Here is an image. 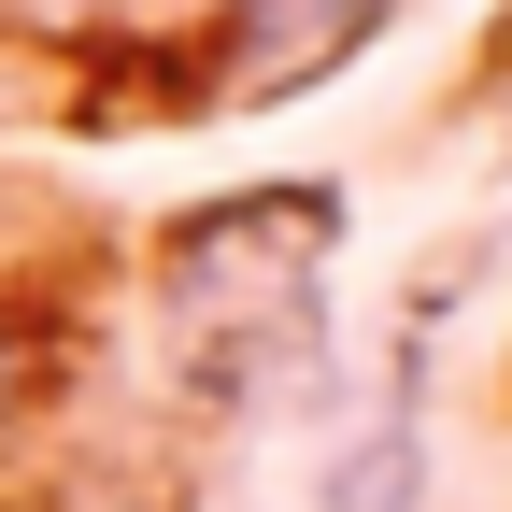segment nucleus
<instances>
[{"label": "nucleus", "mask_w": 512, "mask_h": 512, "mask_svg": "<svg viewBox=\"0 0 512 512\" xmlns=\"http://www.w3.org/2000/svg\"><path fill=\"white\" fill-rule=\"evenodd\" d=\"M328 512H427V370H399V399L342 441Z\"/></svg>", "instance_id": "f257e3e1"}, {"label": "nucleus", "mask_w": 512, "mask_h": 512, "mask_svg": "<svg viewBox=\"0 0 512 512\" xmlns=\"http://www.w3.org/2000/svg\"><path fill=\"white\" fill-rule=\"evenodd\" d=\"M29 370H43V356H29V328H15V313H0V413L29 399Z\"/></svg>", "instance_id": "f03ea898"}]
</instances>
